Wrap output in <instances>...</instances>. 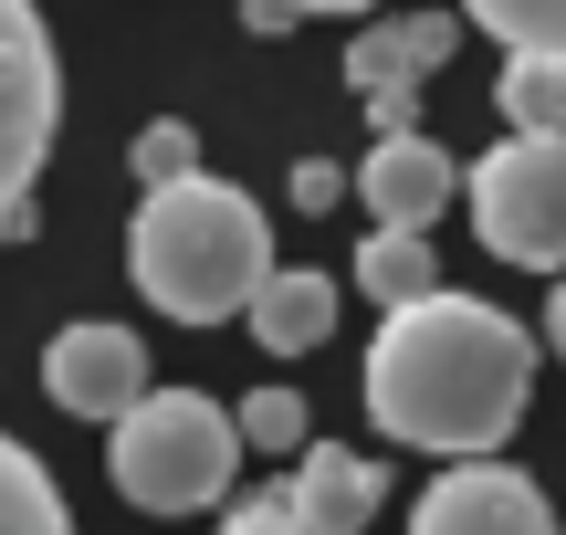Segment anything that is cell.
<instances>
[{"label": "cell", "instance_id": "8", "mask_svg": "<svg viewBox=\"0 0 566 535\" xmlns=\"http://www.w3.org/2000/svg\"><path fill=\"white\" fill-rule=\"evenodd\" d=\"M409 535H556V504H546V483L514 473V462H451V473L420 483Z\"/></svg>", "mask_w": 566, "mask_h": 535}, {"label": "cell", "instance_id": "12", "mask_svg": "<svg viewBox=\"0 0 566 535\" xmlns=\"http://www.w3.org/2000/svg\"><path fill=\"white\" fill-rule=\"evenodd\" d=\"M357 294H367V305H388V315H409V305H430V294H451V284H441V252H430V231H367V242H357Z\"/></svg>", "mask_w": 566, "mask_h": 535}, {"label": "cell", "instance_id": "15", "mask_svg": "<svg viewBox=\"0 0 566 535\" xmlns=\"http://www.w3.org/2000/svg\"><path fill=\"white\" fill-rule=\"evenodd\" d=\"M504 53H566V0H462Z\"/></svg>", "mask_w": 566, "mask_h": 535}, {"label": "cell", "instance_id": "4", "mask_svg": "<svg viewBox=\"0 0 566 535\" xmlns=\"http://www.w3.org/2000/svg\"><path fill=\"white\" fill-rule=\"evenodd\" d=\"M472 231L493 263H525L566 284V137H504L472 168Z\"/></svg>", "mask_w": 566, "mask_h": 535}, {"label": "cell", "instance_id": "19", "mask_svg": "<svg viewBox=\"0 0 566 535\" xmlns=\"http://www.w3.org/2000/svg\"><path fill=\"white\" fill-rule=\"evenodd\" d=\"M336 200H346V168L304 158V168H294V210H336Z\"/></svg>", "mask_w": 566, "mask_h": 535}, {"label": "cell", "instance_id": "6", "mask_svg": "<svg viewBox=\"0 0 566 535\" xmlns=\"http://www.w3.org/2000/svg\"><path fill=\"white\" fill-rule=\"evenodd\" d=\"M42 399L74 420H105V431H126V420L147 410V347L137 326H105V315H84V326H63L53 347H42Z\"/></svg>", "mask_w": 566, "mask_h": 535}, {"label": "cell", "instance_id": "14", "mask_svg": "<svg viewBox=\"0 0 566 535\" xmlns=\"http://www.w3.org/2000/svg\"><path fill=\"white\" fill-rule=\"evenodd\" d=\"M0 535H74V515L53 494V462L21 452L11 431H0Z\"/></svg>", "mask_w": 566, "mask_h": 535}, {"label": "cell", "instance_id": "11", "mask_svg": "<svg viewBox=\"0 0 566 535\" xmlns=\"http://www.w3.org/2000/svg\"><path fill=\"white\" fill-rule=\"evenodd\" d=\"M325 336H336V273L283 263L263 284V305H252V347H263V357H315Z\"/></svg>", "mask_w": 566, "mask_h": 535}, {"label": "cell", "instance_id": "5", "mask_svg": "<svg viewBox=\"0 0 566 535\" xmlns=\"http://www.w3.org/2000/svg\"><path fill=\"white\" fill-rule=\"evenodd\" d=\"M63 126V63L32 0H0V242L32 231V189Z\"/></svg>", "mask_w": 566, "mask_h": 535}, {"label": "cell", "instance_id": "3", "mask_svg": "<svg viewBox=\"0 0 566 535\" xmlns=\"http://www.w3.org/2000/svg\"><path fill=\"white\" fill-rule=\"evenodd\" d=\"M242 452H252L242 410H210L200 389H158L116 441H105L116 494L137 504V515H200V504H221L231 473H242Z\"/></svg>", "mask_w": 566, "mask_h": 535}, {"label": "cell", "instance_id": "22", "mask_svg": "<svg viewBox=\"0 0 566 535\" xmlns=\"http://www.w3.org/2000/svg\"><path fill=\"white\" fill-rule=\"evenodd\" d=\"M294 11H378V0H294Z\"/></svg>", "mask_w": 566, "mask_h": 535}, {"label": "cell", "instance_id": "16", "mask_svg": "<svg viewBox=\"0 0 566 535\" xmlns=\"http://www.w3.org/2000/svg\"><path fill=\"white\" fill-rule=\"evenodd\" d=\"M137 179H147V189L200 179V126H189V116H147V126H137Z\"/></svg>", "mask_w": 566, "mask_h": 535}, {"label": "cell", "instance_id": "9", "mask_svg": "<svg viewBox=\"0 0 566 535\" xmlns=\"http://www.w3.org/2000/svg\"><path fill=\"white\" fill-rule=\"evenodd\" d=\"M462 189H472V168H451L441 137H378L357 158V200H367L378 231H430Z\"/></svg>", "mask_w": 566, "mask_h": 535}, {"label": "cell", "instance_id": "21", "mask_svg": "<svg viewBox=\"0 0 566 535\" xmlns=\"http://www.w3.org/2000/svg\"><path fill=\"white\" fill-rule=\"evenodd\" d=\"M546 347H556V357H566V284H556V294H546Z\"/></svg>", "mask_w": 566, "mask_h": 535}, {"label": "cell", "instance_id": "17", "mask_svg": "<svg viewBox=\"0 0 566 535\" xmlns=\"http://www.w3.org/2000/svg\"><path fill=\"white\" fill-rule=\"evenodd\" d=\"M242 441L252 452H315V441H304V399L294 389H252L242 399Z\"/></svg>", "mask_w": 566, "mask_h": 535}, {"label": "cell", "instance_id": "2", "mask_svg": "<svg viewBox=\"0 0 566 535\" xmlns=\"http://www.w3.org/2000/svg\"><path fill=\"white\" fill-rule=\"evenodd\" d=\"M126 273H137V294L158 315H179V326H221V315L263 305L273 284V221L252 189L231 179H179V189H137V221H126Z\"/></svg>", "mask_w": 566, "mask_h": 535}, {"label": "cell", "instance_id": "20", "mask_svg": "<svg viewBox=\"0 0 566 535\" xmlns=\"http://www.w3.org/2000/svg\"><path fill=\"white\" fill-rule=\"evenodd\" d=\"M294 21H304L294 0H242V32H294Z\"/></svg>", "mask_w": 566, "mask_h": 535}, {"label": "cell", "instance_id": "10", "mask_svg": "<svg viewBox=\"0 0 566 535\" xmlns=\"http://www.w3.org/2000/svg\"><path fill=\"white\" fill-rule=\"evenodd\" d=\"M283 494H294V515L315 535H357L367 515H378V494H388V462L346 452V441H315V452L283 473Z\"/></svg>", "mask_w": 566, "mask_h": 535}, {"label": "cell", "instance_id": "7", "mask_svg": "<svg viewBox=\"0 0 566 535\" xmlns=\"http://www.w3.org/2000/svg\"><path fill=\"white\" fill-rule=\"evenodd\" d=\"M451 53H462V21L451 11H399V21H367V32L346 42V84L367 95L378 137H420V126H409V95H420Z\"/></svg>", "mask_w": 566, "mask_h": 535}, {"label": "cell", "instance_id": "13", "mask_svg": "<svg viewBox=\"0 0 566 535\" xmlns=\"http://www.w3.org/2000/svg\"><path fill=\"white\" fill-rule=\"evenodd\" d=\"M493 105H504L514 137H566V53H504Z\"/></svg>", "mask_w": 566, "mask_h": 535}, {"label": "cell", "instance_id": "1", "mask_svg": "<svg viewBox=\"0 0 566 535\" xmlns=\"http://www.w3.org/2000/svg\"><path fill=\"white\" fill-rule=\"evenodd\" d=\"M535 399V336L483 294H430L367 347V420L441 462H504Z\"/></svg>", "mask_w": 566, "mask_h": 535}, {"label": "cell", "instance_id": "18", "mask_svg": "<svg viewBox=\"0 0 566 535\" xmlns=\"http://www.w3.org/2000/svg\"><path fill=\"white\" fill-rule=\"evenodd\" d=\"M221 535H315V525L294 515V494H242V504L221 515Z\"/></svg>", "mask_w": 566, "mask_h": 535}]
</instances>
